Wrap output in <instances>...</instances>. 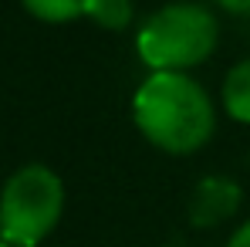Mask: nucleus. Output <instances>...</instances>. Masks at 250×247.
Listing matches in <instances>:
<instances>
[{
	"label": "nucleus",
	"mask_w": 250,
	"mask_h": 247,
	"mask_svg": "<svg viewBox=\"0 0 250 247\" xmlns=\"http://www.w3.org/2000/svg\"><path fill=\"white\" fill-rule=\"evenodd\" d=\"M227 247H250V220L233 234V237H230V244H227Z\"/></svg>",
	"instance_id": "1a4fd4ad"
},
{
	"label": "nucleus",
	"mask_w": 250,
	"mask_h": 247,
	"mask_svg": "<svg viewBox=\"0 0 250 247\" xmlns=\"http://www.w3.org/2000/svg\"><path fill=\"white\" fill-rule=\"evenodd\" d=\"M38 21H47V24H64V21H75L88 14V3L91 0H21Z\"/></svg>",
	"instance_id": "423d86ee"
},
{
	"label": "nucleus",
	"mask_w": 250,
	"mask_h": 247,
	"mask_svg": "<svg viewBox=\"0 0 250 247\" xmlns=\"http://www.w3.org/2000/svg\"><path fill=\"white\" fill-rule=\"evenodd\" d=\"M88 17L98 27L125 31L132 24V0H91L88 3Z\"/></svg>",
	"instance_id": "0eeeda50"
},
{
	"label": "nucleus",
	"mask_w": 250,
	"mask_h": 247,
	"mask_svg": "<svg viewBox=\"0 0 250 247\" xmlns=\"http://www.w3.org/2000/svg\"><path fill=\"white\" fill-rule=\"evenodd\" d=\"M240 206V186L230 176H207L196 183L189 200V220L196 227H213L227 217H233Z\"/></svg>",
	"instance_id": "20e7f679"
},
{
	"label": "nucleus",
	"mask_w": 250,
	"mask_h": 247,
	"mask_svg": "<svg viewBox=\"0 0 250 247\" xmlns=\"http://www.w3.org/2000/svg\"><path fill=\"white\" fill-rule=\"evenodd\" d=\"M64 210V186L54 169L31 163L17 169L0 193V237L10 247H34L44 241Z\"/></svg>",
	"instance_id": "7ed1b4c3"
},
{
	"label": "nucleus",
	"mask_w": 250,
	"mask_h": 247,
	"mask_svg": "<svg viewBox=\"0 0 250 247\" xmlns=\"http://www.w3.org/2000/svg\"><path fill=\"white\" fill-rule=\"evenodd\" d=\"M220 24L200 3H166L139 31V58L156 71H179L207 61L216 47Z\"/></svg>",
	"instance_id": "f03ea898"
},
{
	"label": "nucleus",
	"mask_w": 250,
	"mask_h": 247,
	"mask_svg": "<svg viewBox=\"0 0 250 247\" xmlns=\"http://www.w3.org/2000/svg\"><path fill=\"white\" fill-rule=\"evenodd\" d=\"M132 115L139 132L172 156L196 153L216 125V112L203 85L179 71H156L146 78L132 98Z\"/></svg>",
	"instance_id": "f257e3e1"
},
{
	"label": "nucleus",
	"mask_w": 250,
	"mask_h": 247,
	"mask_svg": "<svg viewBox=\"0 0 250 247\" xmlns=\"http://www.w3.org/2000/svg\"><path fill=\"white\" fill-rule=\"evenodd\" d=\"M0 247H10V244H0Z\"/></svg>",
	"instance_id": "9d476101"
},
{
	"label": "nucleus",
	"mask_w": 250,
	"mask_h": 247,
	"mask_svg": "<svg viewBox=\"0 0 250 247\" xmlns=\"http://www.w3.org/2000/svg\"><path fill=\"white\" fill-rule=\"evenodd\" d=\"M223 109L237 122H250V58L240 61L237 68H230L223 82Z\"/></svg>",
	"instance_id": "39448f33"
},
{
	"label": "nucleus",
	"mask_w": 250,
	"mask_h": 247,
	"mask_svg": "<svg viewBox=\"0 0 250 247\" xmlns=\"http://www.w3.org/2000/svg\"><path fill=\"white\" fill-rule=\"evenodd\" d=\"M216 3L230 14H250V0H216Z\"/></svg>",
	"instance_id": "6e6552de"
}]
</instances>
